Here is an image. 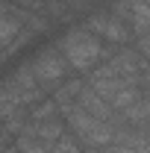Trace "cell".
<instances>
[{
	"instance_id": "obj_3",
	"label": "cell",
	"mask_w": 150,
	"mask_h": 153,
	"mask_svg": "<svg viewBox=\"0 0 150 153\" xmlns=\"http://www.w3.org/2000/svg\"><path fill=\"white\" fill-rule=\"evenodd\" d=\"M33 71H36L38 85H41L44 91H50V94L74 74L71 65H68V59L62 56L59 47H44L41 53H36V56H33Z\"/></svg>"
},
{
	"instance_id": "obj_5",
	"label": "cell",
	"mask_w": 150,
	"mask_h": 153,
	"mask_svg": "<svg viewBox=\"0 0 150 153\" xmlns=\"http://www.w3.org/2000/svg\"><path fill=\"white\" fill-rule=\"evenodd\" d=\"M76 106H79V109H85L88 115H94V118H100V121H115V118H118V112L109 106V100H106V97H100L91 85H85V88L79 91Z\"/></svg>"
},
{
	"instance_id": "obj_13",
	"label": "cell",
	"mask_w": 150,
	"mask_h": 153,
	"mask_svg": "<svg viewBox=\"0 0 150 153\" xmlns=\"http://www.w3.org/2000/svg\"><path fill=\"white\" fill-rule=\"evenodd\" d=\"M85 153H130V150L121 147V144H109V147H94V150H85Z\"/></svg>"
},
{
	"instance_id": "obj_14",
	"label": "cell",
	"mask_w": 150,
	"mask_h": 153,
	"mask_svg": "<svg viewBox=\"0 0 150 153\" xmlns=\"http://www.w3.org/2000/svg\"><path fill=\"white\" fill-rule=\"evenodd\" d=\"M147 94H150V91H147Z\"/></svg>"
},
{
	"instance_id": "obj_2",
	"label": "cell",
	"mask_w": 150,
	"mask_h": 153,
	"mask_svg": "<svg viewBox=\"0 0 150 153\" xmlns=\"http://www.w3.org/2000/svg\"><path fill=\"white\" fill-rule=\"evenodd\" d=\"M82 27L91 30L94 36L100 38L103 44H109V47H127V44H132V38H135L132 30H130V24L121 21L109 6L106 9H91L82 18Z\"/></svg>"
},
{
	"instance_id": "obj_4",
	"label": "cell",
	"mask_w": 150,
	"mask_h": 153,
	"mask_svg": "<svg viewBox=\"0 0 150 153\" xmlns=\"http://www.w3.org/2000/svg\"><path fill=\"white\" fill-rule=\"evenodd\" d=\"M121 21H127L135 38L150 36V0H109L106 3Z\"/></svg>"
},
{
	"instance_id": "obj_11",
	"label": "cell",
	"mask_w": 150,
	"mask_h": 153,
	"mask_svg": "<svg viewBox=\"0 0 150 153\" xmlns=\"http://www.w3.org/2000/svg\"><path fill=\"white\" fill-rule=\"evenodd\" d=\"M71 12H82V9H94V3L97 0H62Z\"/></svg>"
},
{
	"instance_id": "obj_7",
	"label": "cell",
	"mask_w": 150,
	"mask_h": 153,
	"mask_svg": "<svg viewBox=\"0 0 150 153\" xmlns=\"http://www.w3.org/2000/svg\"><path fill=\"white\" fill-rule=\"evenodd\" d=\"M33 127V133L47 144V147H53L62 135L68 133V124H65V118H59V121H41V124H30Z\"/></svg>"
},
{
	"instance_id": "obj_1",
	"label": "cell",
	"mask_w": 150,
	"mask_h": 153,
	"mask_svg": "<svg viewBox=\"0 0 150 153\" xmlns=\"http://www.w3.org/2000/svg\"><path fill=\"white\" fill-rule=\"evenodd\" d=\"M56 47L62 50V56L68 59V65H71L74 74H91L97 65H103L106 59L112 56V47L103 44V41L94 36L91 30H85L82 24L68 27V30L59 36Z\"/></svg>"
},
{
	"instance_id": "obj_6",
	"label": "cell",
	"mask_w": 150,
	"mask_h": 153,
	"mask_svg": "<svg viewBox=\"0 0 150 153\" xmlns=\"http://www.w3.org/2000/svg\"><path fill=\"white\" fill-rule=\"evenodd\" d=\"M82 88H85V76H68L56 91H53V100H56L62 109H65V106H74Z\"/></svg>"
},
{
	"instance_id": "obj_8",
	"label": "cell",
	"mask_w": 150,
	"mask_h": 153,
	"mask_svg": "<svg viewBox=\"0 0 150 153\" xmlns=\"http://www.w3.org/2000/svg\"><path fill=\"white\" fill-rule=\"evenodd\" d=\"M62 118V106H59L56 100L50 97H44V100H38L36 106H30V124H41V121H59Z\"/></svg>"
},
{
	"instance_id": "obj_12",
	"label": "cell",
	"mask_w": 150,
	"mask_h": 153,
	"mask_svg": "<svg viewBox=\"0 0 150 153\" xmlns=\"http://www.w3.org/2000/svg\"><path fill=\"white\" fill-rule=\"evenodd\" d=\"M135 50L141 53V56L150 62V36H144V38H135Z\"/></svg>"
},
{
	"instance_id": "obj_9",
	"label": "cell",
	"mask_w": 150,
	"mask_h": 153,
	"mask_svg": "<svg viewBox=\"0 0 150 153\" xmlns=\"http://www.w3.org/2000/svg\"><path fill=\"white\" fill-rule=\"evenodd\" d=\"M12 144H15L21 153H50V147H47V144L33 133V127H30V124H27V130H24V133H18L15 138H12Z\"/></svg>"
},
{
	"instance_id": "obj_10",
	"label": "cell",
	"mask_w": 150,
	"mask_h": 153,
	"mask_svg": "<svg viewBox=\"0 0 150 153\" xmlns=\"http://www.w3.org/2000/svg\"><path fill=\"white\" fill-rule=\"evenodd\" d=\"M50 153H85V147H82V141H79V138L68 130V133H65L56 144L50 147Z\"/></svg>"
}]
</instances>
